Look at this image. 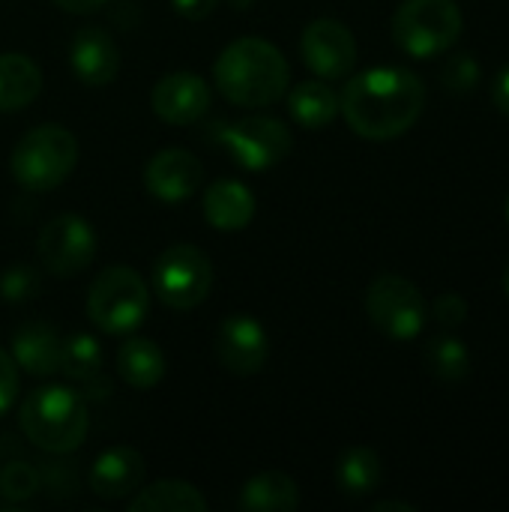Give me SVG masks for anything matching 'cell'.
<instances>
[{
    "instance_id": "obj_32",
    "label": "cell",
    "mask_w": 509,
    "mask_h": 512,
    "mask_svg": "<svg viewBox=\"0 0 509 512\" xmlns=\"http://www.w3.org/2000/svg\"><path fill=\"white\" fill-rule=\"evenodd\" d=\"M219 0H171V6L177 9V15L189 18V21H201L216 9Z\"/></svg>"
},
{
    "instance_id": "obj_20",
    "label": "cell",
    "mask_w": 509,
    "mask_h": 512,
    "mask_svg": "<svg viewBox=\"0 0 509 512\" xmlns=\"http://www.w3.org/2000/svg\"><path fill=\"white\" fill-rule=\"evenodd\" d=\"M297 507L300 489L282 471H264L252 477L240 492V510L246 512H294Z\"/></svg>"
},
{
    "instance_id": "obj_30",
    "label": "cell",
    "mask_w": 509,
    "mask_h": 512,
    "mask_svg": "<svg viewBox=\"0 0 509 512\" xmlns=\"http://www.w3.org/2000/svg\"><path fill=\"white\" fill-rule=\"evenodd\" d=\"M432 315H435V321H438L444 330H456V327H462L465 318H468V303H465L462 294L450 291V294H441V297L435 300Z\"/></svg>"
},
{
    "instance_id": "obj_26",
    "label": "cell",
    "mask_w": 509,
    "mask_h": 512,
    "mask_svg": "<svg viewBox=\"0 0 509 512\" xmlns=\"http://www.w3.org/2000/svg\"><path fill=\"white\" fill-rule=\"evenodd\" d=\"M426 363H429L432 375L447 381V384H456V381L468 378V372H471V354H468L465 342L450 336V333L429 342Z\"/></svg>"
},
{
    "instance_id": "obj_37",
    "label": "cell",
    "mask_w": 509,
    "mask_h": 512,
    "mask_svg": "<svg viewBox=\"0 0 509 512\" xmlns=\"http://www.w3.org/2000/svg\"><path fill=\"white\" fill-rule=\"evenodd\" d=\"M507 222H509V195H507Z\"/></svg>"
},
{
    "instance_id": "obj_11",
    "label": "cell",
    "mask_w": 509,
    "mask_h": 512,
    "mask_svg": "<svg viewBox=\"0 0 509 512\" xmlns=\"http://www.w3.org/2000/svg\"><path fill=\"white\" fill-rule=\"evenodd\" d=\"M300 51L318 78H345L357 66V39L336 18H318L303 30Z\"/></svg>"
},
{
    "instance_id": "obj_27",
    "label": "cell",
    "mask_w": 509,
    "mask_h": 512,
    "mask_svg": "<svg viewBox=\"0 0 509 512\" xmlns=\"http://www.w3.org/2000/svg\"><path fill=\"white\" fill-rule=\"evenodd\" d=\"M42 480H39V471L27 462H9L3 465L0 471V495L12 504H21L27 498H33L39 492Z\"/></svg>"
},
{
    "instance_id": "obj_33",
    "label": "cell",
    "mask_w": 509,
    "mask_h": 512,
    "mask_svg": "<svg viewBox=\"0 0 509 512\" xmlns=\"http://www.w3.org/2000/svg\"><path fill=\"white\" fill-rule=\"evenodd\" d=\"M492 99H495L498 111H504L509 117V63L498 72V78H495V84H492Z\"/></svg>"
},
{
    "instance_id": "obj_7",
    "label": "cell",
    "mask_w": 509,
    "mask_h": 512,
    "mask_svg": "<svg viewBox=\"0 0 509 512\" xmlns=\"http://www.w3.org/2000/svg\"><path fill=\"white\" fill-rule=\"evenodd\" d=\"M213 138L246 171H267V168L279 165L294 147L291 129L282 120L261 117V114L231 120V123H216Z\"/></svg>"
},
{
    "instance_id": "obj_2",
    "label": "cell",
    "mask_w": 509,
    "mask_h": 512,
    "mask_svg": "<svg viewBox=\"0 0 509 512\" xmlns=\"http://www.w3.org/2000/svg\"><path fill=\"white\" fill-rule=\"evenodd\" d=\"M213 78L228 102L243 108H261L285 96L291 81V66L273 42L261 36H243L234 39L219 54L213 66Z\"/></svg>"
},
{
    "instance_id": "obj_14",
    "label": "cell",
    "mask_w": 509,
    "mask_h": 512,
    "mask_svg": "<svg viewBox=\"0 0 509 512\" xmlns=\"http://www.w3.org/2000/svg\"><path fill=\"white\" fill-rule=\"evenodd\" d=\"M204 180V165L195 153L183 147L159 150L144 165V186L162 204H180L195 195Z\"/></svg>"
},
{
    "instance_id": "obj_4",
    "label": "cell",
    "mask_w": 509,
    "mask_h": 512,
    "mask_svg": "<svg viewBox=\"0 0 509 512\" xmlns=\"http://www.w3.org/2000/svg\"><path fill=\"white\" fill-rule=\"evenodd\" d=\"M12 177L30 192L57 189L78 165V138L60 123L30 129L12 150Z\"/></svg>"
},
{
    "instance_id": "obj_6",
    "label": "cell",
    "mask_w": 509,
    "mask_h": 512,
    "mask_svg": "<svg viewBox=\"0 0 509 512\" xmlns=\"http://www.w3.org/2000/svg\"><path fill=\"white\" fill-rule=\"evenodd\" d=\"M147 312V282L132 267H108L93 279L87 294V315L99 330L111 336L132 333L135 327H141Z\"/></svg>"
},
{
    "instance_id": "obj_34",
    "label": "cell",
    "mask_w": 509,
    "mask_h": 512,
    "mask_svg": "<svg viewBox=\"0 0 509 512\" xmlns=\"http://www.w3.org/2000/svg\"><path fill=\"white\" fill-rule=\"evenodd\" d=\"M60 9L66 12H78V15H87V12H96L99 6H105L108 0H54Z\"/></svg>"
},
{
    "instance_id": "obj_23",
    "label": "cell",
    "mask_w": 509,
    "mask_h": 512,
    "mask_svg": "<svg viewBox=\"0 0 509 512\" xmlns=\"http://www.w3.org/2000/svg\"><path fill=\"white\" fill-rule=\"evenodd\" d=\"M207 498L183 480H159L129 501V512H207Z\"/></svg>"
},
{
    "instance_id": "obj_29",
    "label": "cell",
    "mask_w": 509,
    "mask_h": 512,
    "mask_svg": "<svg viewBox=\"0 0 509 512\" xmlns=\"http://www.w3.org/2000/svg\"><path fill=\"white\" fill-rule=\"evenodd\" d=\"M39 294V273L27 264H15L0 276V297L6 303H27Z\"/></svg>"
},
{
    "instance_id": "obj_24",
    "label": "cell",
    "mask_w": 509,
    "mask_h": 512,
    "mask_svg": "<svg viewBox=\"0 0 509 512\" xmlns=\"http://www.w3.org/2000/svg\"><path fill=\"white\" fill-rule=\"evenodd\" d=\"M381 483V459L369 447H351L336 462V486L348 498H363Z\"/></svg>"
},
{
    "instance_id": "obj_28",
    "label": "cell",
    "mask_w": 509,
    "mask_h": 512,
    "mask_svg": "<svg viewBox=\"0 0 509 512\" xmlns=\"http://www.w3.org/2000/svg\"><path fill=\"white\" fill-rule=\"evenodd\" d=\"M480 78H483V69L474 54H453L441 69V84L456 96L471 93L480 84Z\"/></svg>"
},
{
    "instance_id": "obj_10",
    "label": "cell",
    "mask_w": 509,
    "mask_h": 512,
    "mask_svg": "<svg viewBox=\"0 0 509 512\" xmlns=\"http://www.w3.org/2000/svg\"><path fill=\"white\" fill-rule=\"evenodd\" d=\"M36 252H39L42 267L51 276H57V279L78 276L96 258V231L84 216L60 213L42 225Z\"/></svg>"
},
{
    "instance_id": "obj_3",
    "label": "cell",
    "mask_w": 509,
    "mask_h": 512,
    "mask_svg": "<svg viewBox=\"0 0 509 512\" xmlns=\"http://www.w3.org/2000/svg\"><path fill=\"white\" fill-rule=\"evenodd\" d=\"M21 432L27 441L45 453L66 456L81 447L87 438V405L84 399L69 387H39L33 390L21 411H18Z\"/></svg>"
},
{
    "instance_id": "obj_8",
    "label": "cell",
    "mask_w": 509,
    "mask_h": 512,
    "mask_svg": "<svg viewBox=\"0 0 509 512\" xmlns=\"http://www.w3.org/2000/svg\"><path fill=\"white\" fill-rule=\"evenodd\" d=\"M210 288H213V264L198 246L177 243L165 249L153 264V291L165 306L177 312H189L201 306L210 297Z\"/></svg>"
},
{
    "instance_id": "obj_15",
    "label": "cell",
    "mask_w": 509,
    "mask_h": 512,
    "mask_svg": "<svg viewBox=\"0 0 509 512\" xmlns=\"http://www.w3.org/2000/svg\"><path fill=\"white\" fill-rule=\"evenodd\" d=\"M69 63H72V72L78 75L81 84L105 87L120 72V48L105 30L84 27L75 33V39L69 45Z\"/></svg>"
},
{
    "instance_id": "obj_12",
    "label": "cell",
    "mask_w": 509,
    "mask_h": 512,
    "mask_svg": "<svg viewBox=\"0 0 509 512\" xmlns=\"http://www.w3.org/2000/svg\"><path fill=\"white\" fill-rule=\"evenodd\" d=\"M216 357L231 375H255L270 357V336L252 315H231L216 330Z\"/></svg>"
},
{
    "instance_id": "obj_17",
    "label": "cell",
    "mask_w": 509,
    "mask_h": 512,
    "mask_svg": "<svg viewBox=\"0 0 509 512\" xmlns=\"http://www.w3.org/2000/svg\"><path fill=\"white\" fill-rule=\"evenodd\" d=\"M60 345L63 339L45 321H30L12 336V360L21 372L45 378L60 372Z\"/></svg>"
},
{
    "instance_id": "obj_36",
    "label": "cell",
    "mask_w": 509,
    "mask_h": 512,
    "mask_svg": "<svg viewBox=\"0 0 509 512\" xmlns=\"http://www.w3.org/2000/svg\"><path fill=\"white\" fill-rule=\"evenodd\" d=\"M504 291H507V297H509V261H507V270H504Z\"/></svg>"
},
{
    "instance_id": "obj_9",
    "label": "cell",
    "mask_w": 509,
    "mask_h": 512,
    "mask_svg": "<svg viewBox=\"0 0 509 512\" xmlns=\"http://www.w3.org/2000/svg\"><path fill=\"white\" fill-rule=\"evenodd\" d=\"M366 315L384 336L396 342H411L423 333L429 306L411 279L384 273L366 291Z\"/></svg>"
},
{
    "instance_id": "obj_31",
    "label": "cell",
    "mask_w": 509,
    "mask_h": 512,
    "mask_svg": "<svg viewBox=\"0 0 509 512\" xmlns=\"http://www.w3.org/2000/svg\"><path fill=\"white\" fill-rule=\"evenodd\" d=\"M18 396V366L9 351L0 348V417L12 408Z\"/></svg>"
},
{
    "instance_id": "obj_18",
    "label": "cell",
    "mask_w": 509,
    "mask_h": 512,
    "mask_svg": "<svg viewBox=\"0 0 509 512\" xmlns=\"http://www.w3.org/2000/svg\"><path fill=\"white\" fill-rule=\"evenodd\" d=\"M204 216L216 231H243L255 216V195L240 180H216L204 192Z\"/></svg>"
},
{
    "instance_id": "obj_1",
    "label": "cell",
    "mask_w": 509,
    "mask_h": 512,
    "mask_svg": "<svg viewBox=\"0 0 509 512\" xmlns=\"http://www.w3.org/2000/svg\"><path fill=\"white\" fill-rule=\"evenodd\" d=\"M426 87L420 75L405 66H375L354 75L342 96L339 111L348 126L369 141H390L405 135L423 114Z\"/></svg>"
},
{
    "instance_id": "obj_13",
    "label": "cell",
    "mask_w": 509,
    "mask_h": 512,
    "mask_svg": "<svg viewBox=\"0 0 509 512\" xmlns=\"http://www.w3.org/2000/svg\"><path fill=\"white\" fill-rule=\"evenodd\" d=\"M150 105L159 120L171 126H192L210 111L213 90L195 72H171L156 81L150 93Z\"/></svg>"
},
{
    "instance_id": "obj_21",
    "label": "cell",
    "mask_w": 509,
    "mask_h": 512,
    "mask_svg": "<svg viewBox=\"0 0 509 512\" xmlns=\"http://www.w3.org/2000/svg\"><path fill=\"white\" fill-rule=\"evenodd\" d=\"M42 90L39 66L24 54H0V111L27 108Z\"/></svg>"
},
{
    "instance_id": "obj_25",
    "label": "cell",
    "mask_w": 509,
    "mask_h": 512,
    "mask_svg": "<svg viewBox=\"0 0 509 512\" xmlns=\"http://www.w3.org/2000/svg\"><path fill=\"white\" fill-rule=\"evenodd\" d=\"M60 372L69 381H90L102 372V348L90 333H75L60 345Z\"/></svg>"
},
{
    "instance_id": "obj_35",
    "label": "cell",
    "mask_w": 509,
    "mask_h": 512,
    "mask_svg": "<svg viewBox=\"0 0 509 512\" xmlns=\"http://www.w3.org/2000/svg\"><path fill=\"white\" fill-rule=\"evenodd\" d=\"M375 512H387V510H399V512H414V504H402V501H378Z\"/></svg>"
},
{
    "instance_id": "obj_16",
    "label": "cell",
    "mask_w": 509,
    "mask_h": 512,
    "mask_svg": "<svg viewBox=\"0 0 509 512\" xmlns=\"http://www.w3.org/2000/svg\"><path fill=\"white\" fill-rule=\"evenodd\" d=\"M144 456L132 447H108L90 468V489L105 501H123L144 483Z\"/></svg>"
},
{
    "instance_id": "obj_22",
    "label": "cell",
    "mask_w": 509,
    "mask_h": 512,
    "mask_svg": "<svg viewBox=\"0 0 509 512\" xmlns=\"http://www.w3.org/2000/svg\"><path fill=\"white\" fill-rule=\"evenodd\" d=\"M288 111L303 129H324L339 114V96L327 81H300L291 87Z\"/></svg>"
},
{
    "instance_id": "obj_5",
    "label": "cell",
    "mask_w": 509,
    "mask_h": 512,
    "mask_svg": "<svg viewBox=\"0 0 509 512\" xmlns=\"http://www.w3.org/2000/svg\"><path fill=\"white\" fill-rule=\"evenodd\" d=\"M462 9L456 0H405L393 15L396 45L417 57H438L462 36Z\"/></svg>"
},
{
    "instance_id": "obj_19",
    "label": "cell",
    "mask_w": 509,
    "mask_h": 512,
    "mask_svg": "<svg viewBox=\"0 0 509 512\" xmlns=\"http://www.w3.org/2000/svg\"><path fill=\"white\" fill-rule=\"evenodd\" d=\"M165 354L150 339H129L117 351V375L132 390H150L165 378Z\"/></svg>"
}]
</instances>
